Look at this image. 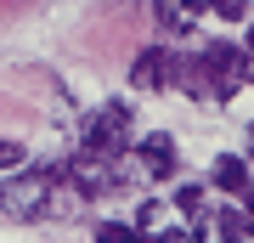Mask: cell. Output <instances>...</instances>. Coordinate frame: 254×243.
Here are the masks:
<instances>
[{
  "label": "cell",
  "mask_w": 254,
  "mask_h": 243,
  "mask_svg": "<svg viewBox=\"0 0 254 243\" xmlns=\"http://www.w3.org/2000/svg\"><path fill=\"white\" fill-rule=\"evenodd\" d=\"M57 175L63 170H11L6 181H0V209H6L11 221H40L51 209Z\"/></svg>",
  "instance_id": "cell-1"
},
{
  "label": "cell",
  "mask_w": 254,
  "mask_h": 243,
  "mask_svg": "<svg viewBox=\"0 0 254 243\" xmlns=\"http://www.w3.org/2000/svg\"><path fill=\"white\" fill-rule=\"evenodd\" d=\"M198 68H203V85H209V102H226V96H237V85L254 80V57L232 51V45H209L198 57Z\"/></svg>",
  "instance_id": "cell-2"
},
{
  "label": "cell",
  "mask_w": 254,
  "mask_h": 243,
  "mask_svg": "<svg viewBox=\"0 0 254 243\" xmlns=\"http://www.w3.org/2000/svg\"><path fill=\"white\" fill-rule=\"evenodd\" d=\"M125 147H130V108H125V102H108V108L85 125V153H96V159L113 164Z\"/></svg>",
  "instance_id": "cell-3"
},
{
  "label": "cell",
  "mask_w": 254,
  "mask_h": 243,
  "mask_svg": "<svg viewBox=\"0 0 254 243\" xmlns=\"http://www.w3.org/2000/svg\"><path fill=\"white\" fill-rule=\"evenodd\" d=\"M136 159H141V170L153 175V181H170L175 175V136H164V130L141 136V142H136Z\"/></svg>",
  "instance_id": "cell-4"
},
{
  "label": "cell",
  "mask_w": 254,
  "mask_h": 243,
  "mask_svg": "<svg viewBox=\"0 0 254 243\" xmlns=\"http://www.w3.org/2000/svg\"><path fill=\"white\" fill-rule=\"evenodd\" d=\"M68 181L79 187V198H102V192L113 187V170H108V159H96V153H79L68 164Z\"/></svg>",
  "instance_id": "cell-5"
},
{
  "label": "cell",
  "mask_w": 254,
  "mask_h": 243,
  "mask_svg": "<svg viewBox=\"0 0 254 243\" xmlns=\"http://www.w3.org/2000/svg\"><path fill=\"white\" fill-rule=\"evenodd\" d=\"M130 85H136V90H164V85H170V51L147 45L136 63H130Z\"/></svg>",
  "instance_id": "cell-6"
},
{
  "label": "cell",
  "mask_w": 254,
  "mask_h": 243,
  "mask_svg": "<svg viewBox=\"0 0 254 243\" xmlns=\"http://www.w3.org/2000/svg\"><path fill=\"white\" fill-rule=\"evenodd\" d=\"M209 181H215L220 192H232V198H237V192L249 187V159H243V153H220L215 170H209Z\"/></svg>",
  "instance_id": "cell-7"
},
{
  "label": "cell",
  "mask_w": 254,
  "mask_h": 243,
  "mask_svg": "<svg viewBox=\"0 0 254 243\" xmlns=\"http://www.w3.org/2000/svg\"><path fill=\"white\" fill-rule=\"evenodd\" d=\"M249 238H254L249 209H220V243H249Z\"/></svg>",
  "instance_id": "cell-8"
},
{
  "label": "cell",
  "mask_w": 254,
  "mask_h": 243,
  "mask_svg": "<svg viewBox=\"0 0 254 243\" xmlns=\"http://www.w3.org/2000/svg\"><path fill=\"white\" fill-rule=\"evenodd\" d=\"M175 209H181V215H192V221H203V215H209L203 181H181V187H175Z\"/></svg>",
  "instance_id": "cell-9"
},
{
  "label": "cell",
  "mask_w": 254,
  "mask_h": 243,
  "mask_svg": "<svg viewBox=\"0 0 254 243\" xmlns=\"http://www.w3.org/2000/svg\"><path fill=\"white\" fill-rule=\"evenodd\" d=\"M153 17H158V28H164V34H187V28H192V17L175 6V0H153Z\"/></svg>",
  "instance_id": "cell-10"
},
{
  "label": "cell",
  "mask_w": 254,
  "mask_h": 243,
  "mask_svg": "<svg viewBox=\"0 0 254 243\" xmlns=\"http://www.w3.org/2000/svg\"><path fill=\"white\" fill-rule=\"evenodd\" d=\"M96 243H147L136 226H119V221H102L96 226Z\"/></svg>",
  "instance_id": "cell-11"
},
{
  "label": "cell",
  "mask_w": 254,
  "mask_h": 243,
  "mask_svg": "<svg viewBox=\"0 0 254 243\" xmlns=\"http://www.w3.org/2000/svg\"><path fill=\"white\" fill-rule=\"evenodd\" d=\"M0 170H23V142H6L0 136Z\"/></svg>",
  "instance_id": "cell-12"
},
{
  "label": "cell",
  "mask_w": 254,
  "mask_h": 243,
  "mask_svg": "<svg viewBox=\"0 0 254 243\" xmlns=\"http://www.w3.org/2000/svg\"><path fill=\"white\" fill-rule=\"evenodd\" d=\"M203 11H215V17H243V0H203Z\"/></svg>",
  "instance_id": "cell-13"
},
{
  "label": "cell",
  "mask_w": 254,
  "mask_h": 243,
  "mask_svg": "<svg viewBox=\"0 0 254 243\" xmlns=\"http://www.w3.org/2000/svg\"><path fill=\"white\" fill-rule=\"evenodd\" d=\"M175 6H181L187 17H198V11H203V0H175Z\"/></svg>",
  "instance_id": "cell-14"
},
{
  "label": "cell",
  "mask_w": 254,
  "mask_h": 243,
  "mask_svg": "<svg viewBox=\"0 0 254 243\" xmlns=\"http://www.w3.org/2000/svg\"><path fill=\"white\" fill-rule=\"evenodd\" d=\"M243 198H249V215H254V187H243Z\"/></svg>",
  "instance_id": "cell-15"
},
{
  "label": "cell",
  "mask_w": 254,
  "mask_h": 243,
  "mask_svg": "<svg viewBox=\"0 0 254 243\" xmlns=\"http://www.w3.org/2000/svg\"><path fill=\"white\" fill-rule=\"evenodd\" d=\"M249 57H254V28H249Z\"/></svg>",
  "instance_id": "cell-16"
},
{
  "label": "cell",
  "mask_w": 254,
  "mask_h": 243,
  "mask_svg": "<svg viewBox=\"0 0 254 243\" xmlns=\"http://www.w3.org/2000/svg\"><path fill=\"white\" fill-rule=\"evenodd\" d=\"M249 159H254V153H249Z\"/></svg>",
  "instance_id": "cell-17"
}]
</instances>
